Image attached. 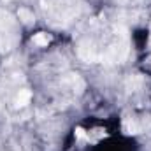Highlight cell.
<instances>
[{
  "label": "cell",
  "instance_id": "cell-1",
  "mask_svg": "<svg viewBox=\"0 0 151 151\" xmlns=\"http://www.w3.org/2000/svg\"><path fill=\"white\" fill-rule=\"evenodd\" d=\"M30 91L28 90H23V91H19V95H18V99H16V102H18V106H25V104H28V100H30Z\"/></svg>",
  "mask_w": 151,
  "mask_h": 151
},
{
  "label": "cell",
  "instance_id": "cell-2",
  "mask_svg": "<svg viewBox=\"0 0 151 151\" xmlns=\"http://www.w3.org/2000/svg\"><path fill=\"white\" fill-rule=\"evenodd\" d=\"M49 40H51V37H49L47 34H37V35L34 37V42H35L37 46H47Z\"/></svg>",
  "mask_w": 151,
  "mask_h": 151
},
{
  "label": "cell",
  "instance_id": "cell-3",
  "mask_svg": "<svg viewBox=\"0 0 151 151\" xmlns=\"http://www.w3.org/2000/svg\"><path fill=\"white\" fill-rule=\"evenodd\" d=\"M18 16H19V19H23L25 23H30V21L34 19V14H32L30 11H27V9H19V11H18Z\"/></svg>",
  "mask_w": 151,
  "mask_h": 151
}]
</instances>
